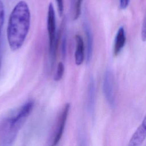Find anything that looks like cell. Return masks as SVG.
<instances>
[{"label":"cell","mask_w":146,"mask_h":146,"mask_svg":"<svg viewBox=\"0 0 146 146\" xmlns=\"http://www.w3.org/2000/svg\"><path fill=\"white\" fill-rule=\"evenodd\" d=\"M34 102L29 101L25 103L17 112L5 120L2 126V129L5 135V141L8 143L12 142L16 136V135L27 117L29 115L33 110Z\"/></svg>","instance_id":"cell-2"},{"label":"cell","mask_w":146,"mask_h":146,"mask_svg":"<svg viewBox=\"0 0 146 146\" xmlns=\"http://www.w3.org/2000/svg\"><path fill=\"white\" fill-rule=\"evenodd\" d=\"M145 123V117H144L141 124L131 137L128 144L129 146H139L143 143L146 137Z\"/></svg>","instance_id":"cell-6"},{"label":"cell","mask_w":146,"mask_h":146,"mask_svg":"<svg viewBox=\"0 0 146 146\" xmlns=\"http://www.w3.org/2000/svg\"><path fill=\"white\" fill-rule=\"evenodd\" d=\"M66 45H67V39H66V35H64L62 42V54L63 58H65L66 55Z\"/></svg>","instance_id":"cell-14"},{"label":"cell","mask_w":146,"mask_h":146,"mask_svg":"<svg viewBox=\"0 0 146 146\" xmlns=\"http://www.w3.org/2000/svg\"><path fill=\"white\" fill-rule=\"evenodd\" d=\"M83 0H76L75 7H74V12L72 17V19L74 20H76L79 17L81 14V9H82V4L83 3Z\"/></svg>","instance_id":"cell-11"},{"label":"cell","mask_w":146,"mask_h":146,"mask_svg":"<svg viewBox=\"0 0 146 146\" xmlns=\"http://www.w3.org/2000/svg\"><path fill=\"white\" fill-rule=\"evenodd\" d=\"M75 40L76 43V48L75 52V61L76 65L79 66L82 64L84 55V42L82 38L79 34H76L75 36Z\"/></svg>","instance_id":"cell-7"},{"label":"cell","mask_w":146,"mask_h":146,"mask_svg":"<svg viewBox=\"0 0 146 146\" xmlns=\"http://www.w3.org/2000/svg\"><path fill=\"white\" fill-rule=\"evenodd\" d=\"M85 33L86 35V44H87V51H86V62L88 63L91 59L92 54L93 47V38L90 29L88 26L86 25L84 26Z\"/></svg>","instance_id":"cell-9"},{"label":"cell","mask_w":146,"mask_h":146,"mask_svg":"<svg viewBox=\"0 0 146 146\" xmlns=\"http://www.w3.org/2000/svg\"><path fill=\"white\" fill-rule=\"evenodd\" d=\"M1 62H2V56H1V53L0 51V70H1Z\"/></svg>","instance_id":"cell-18"},{"label":"cell","mask_w":146,"mask_h":146,"mask_svg":"<svg viewBox=\"0 0 146 146\" xmlns=\"http://www.w3.org/2000/svg\"><path fill=\"white\" fill-rule=\"evenodd\" d=\"M70 107V104L68 103L65 104L64 107L62 109V111L58 120L56 128L55 133H54V136L52 145H56L59 143V141H60L62 136L66 122L67 120V118L68 115Z\"/></svg>","instance_id":"cell-5"},{"label":"cell","mask_w":146,"mask_h":146,"mask_svg":"<svg viewBox=\"0 0 146 146\" xmlns=\"http://www.w3.org/2000/svg\"><path fill=\"white\" fill-rule=\"evenodd\" d=\"M129 1L130 0H119L120 8L122 10L125 9L128 7Z\"/></svg>","instance_id":"cell-17"},{"label":"cell","mask_w":146,"mask_h":146,"mask_svg":"<svg viewBox=\"0 0 146 146\" xmlns=\"http://www.w3.org/2000/svg\"><path fill=\"white\" fill-rule=\"evenodd\" d=\"M145 19H144L143 23L141 27V38L143 42L145 41L146 39V30H145Z\"/></svg>","instance_id":"cell-16"},{"label":"cell","mask_w":146,"mask_h":146,"mask_svg":"<svg viewBox=\"0 0 146 146\" xmlns=\"http://www.w3.org/2000/svg\"><path fill=\"white\" fill-rule=\"evenodd\" d=\"M47 27L48 35V44H49V53L51 60V64H54L55 58L56 49L55 46V15L53 4L51 2L49 3L47 11Z\"/></svg>","instance_id":"cell-3"},{"label":"cell","mask_w":146,"mask_h":146,"mask_svg":"<svg viewBox=\"0 0 146 146\" xmlns=\"http://www.w3.org/2000/svg\"><path fill=\"white\" fill-rule=\"evenodd\" d=\"M95 84L93 78H91L88 92V107L89 110L92 112L95 106Z\"/></svg>","instance_id":"cell-10"},{"label":"cell","mask_w":146,"mask_h":146,"mask_svg":"<svg viewBox=\"0 0 146 146\" xmlns=\"http://www.w3.org/2000/svg\"><path fill=\"white\" fill-rule=\"evenodd\" d=\"M103 91L108 104L111 107H113L115 103V79L113 72L110 70H107L104 74Z\"/></svg>","instance_id":"cell-4"},{"label":"cell","mask_w":146,"mask_h":146,"mask_svg":"<svg viewBox=\"0 0 146 146\" xmlns=\"http://www.w3.org/2000/svg\"><path fill=\"white\" fill-rule=\"evenodd\" d=\"M126 40L125 30L123 27H120L118 30L115 39L113 47V54L115 56L117 55L123 47H124Z\"/></svg>","instance_id":"cell-8"},{"label":"cell","mask_w":146,"mask_h":146,"mask_svg":"<svg viewBox=\"0 0 146 146\" xmlns=\"http://www.w3.org/2000/svg\"><path fill=\"white\" fill-rule=\"evenodd\" d=\"M5 6L3 2L1 0H0V36L1 34L3 25L5 21Z\"/></svg>","instance_id":"cell-13"},{"label":"cell","mask_w":146,"mask_h":146,"mask_svg":"<svg viewBox=\"0 0 146 146\" xmlns=\"http://www.w3.org/2000/svg\"><path fill=\"white\" fill-rule=\"evenodd\" d=\"M64 65H63V63L60 62L58 64L57 68H56V71L55 75L54 77V80L55 81L58 82L62 79L63 73H64Z\"/></svg>","instance_id":"cell-12"},{"label":"cell","mask_w":146,"mask_h":146,"mask_svg":"<svg viewBox=\"0 0 146 146\" xmlns=\"http://www.w3.org/2000/svg\"><path fill=\"white\" fill-rule=\"evenodd\" d=\"M31 14L28 4L19 1L13 9L8 20L7 39L10 49L15 51L23 45L30 27Z\"/></svg>","instance_id":"cell-1"},{"label":"cell","mask_w":146,"mask_h":146,"mask_svg":"<svg viewBox=\"0 0 146 146\" xmlns=\"http://www.w3.org/2000/svg\"><path fill=\"white\" fill-rule=\"evenodd\" d=\"M57 6H58V13L60 16H62L63 15V0H56Z\"/></svg>","instance_id":"cell-15"}]
</instances>
